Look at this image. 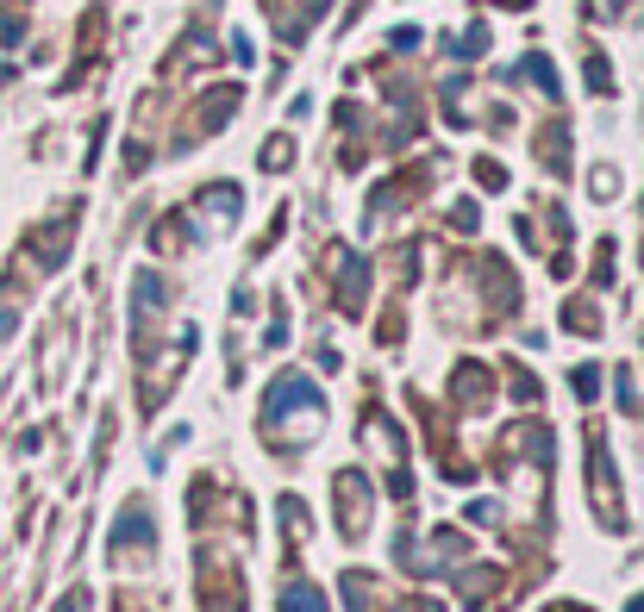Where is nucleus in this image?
I'll return each mask as SVG.
<instances>
[{"label":"nucleus","instance_id":"obj_1","mask_svg":"<svg viewBox=\"0 0 644 612\" xmlns=\"http://www.w3.org/2000/svg\"><path fill=\"white\" fill-rule=\"evenodd\" d=\"M282 612H326V600L313 588H282Z\"/></svg>","mask_w":644,"mask_h":612}]
</instances>
